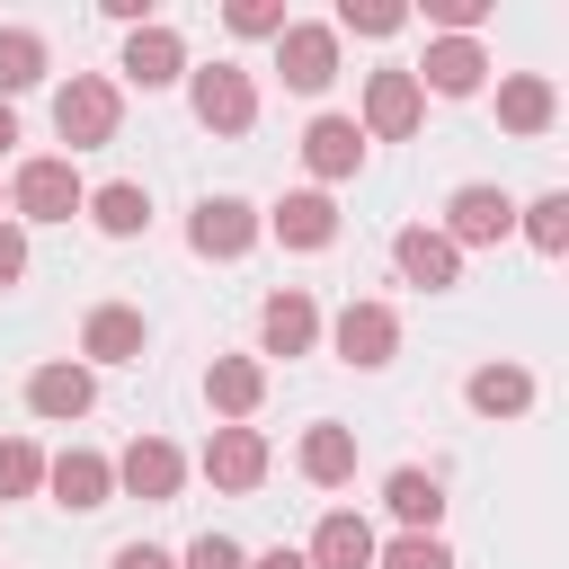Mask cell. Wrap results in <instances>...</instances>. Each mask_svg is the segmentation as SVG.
I'll return each mask as SVG.
<instances>
[{"instance_id":"6da1fadb","label":"cell","mask_w":569,"mask_h":569,"mask_svg":"<svg viewBox=\"0 0 569 569\" xmlns=\"http://www.w3.org/2000/svg\"><path fill=\"white\" fill-rule=\"evenodd\" d=\"M116 124H124V98H116V80H98V71H71L62 89H53V133L71 142V151H98V142H116ZM62 151V160H71Z\"/></svg>"},{"instance_id":"7a4b0ae2","label":"cell","mask_w":569,"mask_h":569,"mask_svg":"<svg viewBox=\"0 0 569 569\" xmlns=\"http://www.w3.org/2000/svg\"><path fill=\"white\" fill-rule=\"evenodd\" d=\"M80 204H89V187H80V169H71L62 151L18 160V178H9V213H18V231H27V222H71Z\"/></svg>"},{"instance_id":"3957f363","label":"cell","mask_w":569,"mask_h":569,"mask_svg":"<svg viewBox=\"0 0 569 569\" xmlns=\"http://www.w3.org/2000/svg\"><path fill=\"white\" fill-rule=\"evenodd\" d=\"M187 98H196V124H204V133H249V124H258V80H249L240 62L187 71Z\"/></svg>"},{"instance_id":"277c9868","label":"cell","mask_w":569,"mask_h":569,"mask_svg":"<svg viewBox=\"0 0 569 569\" xmlns=\"http://www.w3.org/2000/svg\"><path fill=\"white\" fill-rule=\"evenodd\" d=\"M329 347H338L356 373H382V365L400 356V311H391V302H373V293H356V302L329 320Z\"/></svg>"},{"instance_id":"5b68a950","label":"cell","mask_w":569,"mask_h":569,"mask_svg":"<svg viewBox=\"0 0 569 569\" xmlns=\"http://www.w3.org/2000/svg\"><path fill=\"white\" fill-rule=\"evenodd\" d=\"M427 124V89L409 80V71H365V116H356V133L365 142H409Z\"/></svg>"},{"instance_id":"8992f818","label":"cell","mask_w":569,"mask_h":569,"mask_svg":"<svg viewBox=\"0 0 569 569\" xmlns=\"http://www.w3.org/2000/svg\"><path fill=\"white\" fill-rule=\"evenodd\" d=\"M276 71H284V89L320 98V89L338 80V27H320V18H284V36H276Z\"/></svg>"},{"instance_id":"52a82bcc","label":"cell","mask_w":569,"mask_h":569,"mask_svg":"<svg viewBox=\"0 0 569 569\" xmlns=\"http://www.w3.org/2000/svg\"><path fill=\"white\" fill-rule=\"evenodd\" d=\"M436 231H445L453 249H498V240L516 231V196H507V187H453Z\"/></svg>"},{"instance_id":"ba28073f","label":"cell","mask_w":569,"mask_h":569,"mask_svg":"<svg viewBox=\"0 0 569 569\" xmlns=\"http://www.w3.org/2000/svg\"><path fill=\"white\" fill-rule=\"evenodd\" d=\"M258 231H267V222H258L249 196H204V204L187 213V249H196V258H249Z\"/></svg>"},{"instance_id":"9c48e42d","label":"cell","mask_w":569,"mask_h":569,"mask_svg":"<svg viewBox=\"0 0 569 569\" xmlns=\"http://www.w3.org/2000/svg\"><path fill=\"white\" fill-rule=\"evenodd\" d=\"M116 489L142 498V507H169V498L187 489V453H178L169 436H133V445L116 453Z\"/></svg>"},{"instance_id":"30bf717a","label":"cell","mask_w":569,"mask_h":569,"mask_svg":"<svg viewBox=\"0 0 569 569\" xmlns=\"http://www.w3.org/2000/svg\"><path fill=\"white\" fill-rule=\"evenodd\" d=\"M44 489H53V507L98 516V507L116 498V462H107V453H89V445H62V453L44 462Z\"/></svg>"},{"instance_id":"8fae6325","label":"cell","mask_w":569,"mask_h":569,"mask_svg":"<svg viewBox=\"0 0 569 569\" xmlns=\"http://www.w3.org/2000/svg\"><path fill=\"white\" fill-rule=\"evenodd\" d=\"M27 409H36V418H53V427H71V418H89V409H98V373H89V365H71V356H53V365H36V373H27Z\"/></svg>"},{"instance_id":"7c38bea8","label":"cell","mask_w":569,"mask_h":569,"mask_svg":"<svg viewBox=\"0 0 569 569\" xmlns=\"http://www.w3.org/2000/svg\"><path fill=\"white\" fill-rule=\"evenodd\" d=\"M409 80L436 89V98H471V89L489 80V53H480V36H427V62H418Z\"/></svg>"},{"instance_id":"4fadbf2b","label":"cell","mask_w":569,"mask_h":569,"mask_svg":"<svg viewBox=\"0 0 569 569\" xmlns=\"http://www.w3.org/2000/svg\"><path fill=\"white\" fill-rule=\"evenodd\" d=\"M258 222H267L284 249H329V240H338V204H329V187H293V196H276Z\"/></svg>"},{"instance_id":"5bb4252c","label":"cell","mask_w":569,"mask_h":569,"mask_svg":"<svg viewBox=\"0 0 569 569\" xmlns=\"http://www.w3.org/2000/svg\"><path fill=\"white\" fill-rule=\"evenodd\" d=\"M391 267H400L409 284H427V293H453V284H462V249H453L436 222H409V231L391 240Z\"/></svg>"},{"instance_id":"9a60e30c","label":"cell","mask_w":569,"mask_h":569,"mask_svg":"<svg viewBox=\"0 0 569 569\" xmlns=\"http://www.w3.org/2000/svg\"><path fill=\"white\" fill-rule=\"evenodd\" d=\"M258 347H267V356H311V347H320V302H311L302 284H276L267 311H258Z\"/></svg>"},{"instance_id":"2e32d148","label":"cell","mask_w":569,"mask_h":569,"mask_svg":"<svg viewBox=\"0 0 569 569\" xmlns=\"http://www.w3.org/2000/svg\"><path fill=\"white\" fill-rule=\"evenodd\" d=\"M142 347H151V320H142L133 302H98V311L80 320V356H89V365H142Z\"/></svg>"},{"instance_id":"e0dca14e","label":"cell","mask_w":569,"mask_h":569,"mask_svg":"<svg viewBox=\"0 0 569 569\" xmlns=\"http://www.w3.org/2000/svg\"><path fill=\"white\" fill-rule=\"evenodd\" d=\"M258 400H267V365H258V356H213V365H204V409H213L222 427H249Z\"/></svg>"},{"instance_id":"ac0fdd59","label":"cell","mask_w":569,"mask_h":569,"mask_svg":"<svg viewBox=\"0 0 569 569\" xmlns=\"http://www.w3.org/2000/svg\"><path fill=\"white\" fill-rule=\"evenodd\" d=\"M204 480L231 489V498H249V489L267 480V436H258V427H213V436H204Z\"/></svg>"},{"instance_id":"d6986e66","label":"cell","mask_w":569,"mask_h":569,"mask_svg":"<svg viewBox=\"0 0 569 569\" xmlns=\"http://www.w3.org/2000/svg\"><path fill=\"white\" fill-rule=\"evenodd\" d=\"M116 71H124L133 89H169V80H187V36L151 18V27L124 36V62H116Z\"/></svg>"},{"instance_id":"ffe728a7","label":"cell","mask_w":569,"mask_h":569,"mask_svg":"<svg viewBox=\"0 0 569 569\" xmlns=\"http://www.w3.org/2000/svg\"><path fill=\"white\" fill-rule=\"evenodd\" d=\"M302 169L329 187V178H356L365 169V133H356V116H311L302 124Z\"/></svg>"},{"instance_id":"44dd1931","label":"cell","mask_w":569,"mask_h":569,"mask_svg":"<svg viewBox=\"0 0 569 569\" xmlns=\"http://www.w3.org/2000/svg\"><path fill=\"white\" fill-rule=\"evenodd\" d=\"M302 560H311V569H373V525H365L356 507H329V516L311 525Z\"/></svg>"},{"instance_id":"7402d4cb","label":"cell","mask_w":569,"mask_h":569,"mask_svg":"<svg viewBox=\"0 0 569 569\" xmlns=\"http://www.w3.org/2000/svg\"><path fill=\"white\" fill-rule=\"evenodd\" d=\"M293 462H302V480H311V489H347V480H356V427H338V418L302 427Z\"/></svg>"},{"instance_id":"603a6c76","label":"cell","mask_w":569,"mask_h":569,"mask_svg":"<svg viewBox=\"0 0 569 569\" xmlns=\"http://www.w3.org/2000/svg\"><path fill=\"white\" fill-rule=\"evenodd\" d=\"M551 116H560V89H551L542 71H507V80H498V124H507V133L533 142V133H551Z\"/></svg>"},{"instance_id":"cb8c5ba5","label":"cell","mask_w":569,"mask_h":569,"mask_svg":"<svg viewBox=\"0 0 569 569\" xmlns=\"http://www.w3.org/2000/svg\"><path fill=\"white\" fill-rule=\"evenodd\" d=\"M382 507L400 516V533H436V525H445V480L418 471V462H400V471L382 480Z\"/></svg>"},{"instance_id":"d4e9b609","label":"cell","mask_w":569,"mask_h":569,"mask_svg":"<svg viewBox=\"0 0 569 569\" xmlns=\"http://www.w3.org/2000/svg\"><path fill=\"white\" fill-rule=\"evenodd\" d=\"M107 240H133V231H151V196L133 187V178H107V187H89V204H80Z\"/></svg>"},{"instance_id":"484cf974","label":"cell","mask_w":569,"mask_h":569,"mask_svg":"<svg viewBox=\"0 0 569 569\" xmlns=\"http://www.w3.org/2000/svg\"><path fill=\"white\" fill-rule=\"evenodd\" d=\"M462 400H471L480 418H525V409H533V373H525V365H480V373L462 382Z\"/></svg>"},{"instance_id":"4316f807","label":"cell","mask_w":569,"mask_h":569,"mask_svg":"<svg viewBox=\"0 0 569 569\" xmlns=\"http://www.w3.org/2000/svg\"><path fill=\"white\" fill-rule=\"evenodd\" d=\"M36 80H44V36L36 27H0V107L18 89H36Z\"/></svg>"},{"instance_id":"83f0119b","label":"cell","mask_w":569,"mask_h":569,"mask_svg":"<svg viewBox=\"0 0 569 569\" xmlns=\"http://www.w3.org/2000/svg\"><path fill=\"white\" fill-rule=\"evenodd\" d=\"M516 231L542 249V258H560L569 249V196L551 187V196H533V204H516Z\"/></svg>"},{"instance_id":"f1b7e54d","label":"cell","mask_w":569,"mask_h":569,"mask_svg":"<svg viewBox=\"0 0 569 569\" xmlns=\"http://www.w3.org/2000/svg\"><path fill=\"white\" fill-rule=\"evenodd\" d=\"M44 489V453L27 436H0V498H36Z\"/></svg>"},{"instance_id":"f546056e","label":"cell","mask_w":569,"mask_h":569,"mask_svg":"<svg viewBox=\"0 0 569 569\" xmlns=\"http://www.w3.org/2000/svg\"><path fill=\"white\" fill-rule=\"evenodd\" d=\"M409 9L400 0H338V36H400Z\"/></svg>"},{"instance_id":"4dcf8cb0","label":"cell","mask_w":569,"mask_h":569,"mask_svg":"<svg viewBox=\"0 0 569 569\" xmlns=\"http://www.w3.org/2000/svg\"><path fill=\"white\" fill-rule=\"evenodd\" d=\"M373 569H453V551L436 533H400V542H373Z\"/></svg>"},{"instance_id":"1f68e13d","label":"cell","mask_w":569,"mask_h":569,"mask_svg":"<svg viewBox=\"0 0 569 569\" xmlns=\"http://www.w3.org/2000/svg\"><path fill=\"white\" fill-rule=\"evenodd\" d=\"M222 27H231V36H284V0H231Z\"/></svg>"},{"instance_id":"d6a6232c","label":"cell","mask_w":569,"mask_h":569,"mask_svg":"<svg viewBox=\"0 0 569 569\" xmlns=\"http://www.w3.org/2000/svg\"><path fill=\"white\" fill-rule=\"evenodd\" d=\"M178 569H249V551H240L231 533H196V542L178 551Z\"/></svg>"},{"instance_id":"836d02e7","label":"cell","mask_w":569,"mask_h":569,"mask_svg":"<svg viewBox=\"0 0 569 569\" xmlns=\"http://www.w3.org/2000/svg\"><path fill=\"white\" fill-rule=\"evenodd\" d=\"M427 27L436 36H471V27H489V0H427Z\"/></svg>"},{"instance_id":"e575fe53","label":"cell","mask_w":569,"mask_h":569,"mask_svg":"<svg viewBox=\"0 0 569 569\" xmlns=\"http://www.w3.org/2000/svg\"><path fill=\"white\" fill-rule=\"evenodd\" d=\"M18 276H27V231H18V222H0V293H9Z\"/></svg>"},{"instance_id":"d590c367","label":"cell","mask_w":569,"mask_h":569,"mask_svg":"<svg viewBox=\"0 0 569 569\" xmlns=\"http://www.w3.org/2000/svg\"><path fill=\"white\" fill-rule=\"evenodd\" d=\"M107 569H178V551H160V542H116Z\"/></svg>"},{"instance_id":"8d00e7d4","label":"cell","mask_w":569,"mask_h":569,"mask_svg":"<svg viewBox=\"0 0 569 569\" xmlns=\"http://www.w3.org/2000/svg\"><path fill=\"white\" fill-rule=\"evenodd\" d=\"M249 569H311V560H302V551H293V542H276V551H258V560H249Z\"/></svg>"},{"instance_id":"74e56055","label":"cell","mask_w":569,"mask_h":569,"mask_svg":"<svg viewBox=\"0 0 569 569\" xmlns=\"http://www.w3.org/2000/svg\"><path fill=\"white\" fill-rule=\"evenodd\" d=\"M9 142H18V116H9V107H0V160H9Z\"/></svg>"}]
</instances>
